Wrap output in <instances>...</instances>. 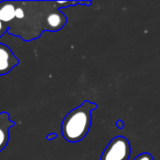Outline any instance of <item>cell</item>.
Segmentation results:
<instances>
[{"label": "cell", "instance_id": "6", "mask_svg": "<svg viewBox=\"0 0 160 160\" xmlns=\"http://www.w3.org/2000/svg\"><path fill=\"white\" fill-rule=\"evenodd\" d=\"M134 160H154V158L149 153H142Z\"/></svg>", "mask_w": 160, "mask_h": 160}, {"label": "cell", "instance_id": "4", "mask_svg": "<svg viewBox=\"0 0 160 160\" xmlns=\"http://www.w3.org/2000/svg\"><path fill=\"white\" fill-rule=\"evenodd\" d=\"M19 59L10 48L0 42V76L7 75L19 65Z\"/></svg>", "mask_w": 160, "mask_h": 160}, {"label": "cell", "instance_id": "9", "mask_svg": "<svg viewBox=\"0 0 160 160\" xmlns=\"http://www.w3.org/2000/svg\"><path fill=\"white\" fill-rule=\"evenodd\" d=\"M116 127H117L119 129H123L124 127H125V123H124L122 120H118V121L116 122Z\"/></svg>", "mask_w": 160, "mask_h": 160}, {"label": "cell", "instance_id": "5", "mask_svg": "<svg viewBox=\"0 0 160 160\" xmlns=\"http://www.w3.org/2000/svg\"><path fill=\"white\" fill-rule=\"evenodd\" d=\"M15 125L7 112H0V152L8 145L9 141V129Z\"/></svg>", "mask_w": 160, "mask_h": 160}, {"label": "cell", "instance_id": "8", "mask_svg": "<svg viewBox=\"0 0 160 160\" xmlns=\"http://www.w3.org/2000/svg\"><path fill=\"white\" fill-rule=\"evenodd\" d=\"M56 137H57V134H56L55 132H52V133H50V134H48V135L46 136V140L49 141V142H51V141L54 140Z\"/></svg>", "mask_w": 160, "mask_h": 160}, {"label": "cell", "instance_id": "3", "mask_svg": "<svg viewBox=\"0 0 160 160\" xmlns=\"http://www.w3.org/2000/svg\"><path fill=\"white\" fill-rule=\"evenodd\" d=\"M130 144L123 136L114 137L101 154L100 160H128L130 157Z\"/></svg>", "mask_w": 160, "mask_h": 160}, {"label": "cell", "instance_id": "2", "mask_svg": "<svg viewBox=\"0 0 160 160\" xmlns=\"http://www.w3.org/2000/svg\"><path fill=\"white\" fill-rule=\"evenodd\" d=\"M97 108L95 102L84 100L68 112L61 123V133L68 142L76 143L86 137L91 128L92 112Z\"/></svg>", "mask_w": 160, "mask_h": 160}, {"label": "cell", "instance_id": "7", "mask_svg": "<svg viewBox=\"0 0 160 160\" xmlns=\"http://www.w3.org/2000/svg\"><path fill=\"white\" fill-rule=\"evenodd\" d=\"M8 27L2 22H0V38H2L4 34L8 32Z\"/></svg>", "mask_w": 160, "mask_h": 160}, {"label": "cell", "instance_id": "1", "mask_svg": "<svg viewBox=\"0 0 160 160\" xmlns=\"http://www.w3.org/2000/svg\"><path fill=\"white\" fill-rule=\"evenodd\" d=\"M66 23L58 1H15V16L8 24V33L31 41L45 31L61 30Z\"/></svg>", "mask_w": 160, "mask_h": 160}]
</instances>
